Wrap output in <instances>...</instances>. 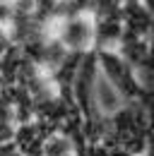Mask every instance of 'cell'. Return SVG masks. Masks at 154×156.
<instances>
[{
  "label": "cell",
  "mask_w": 154,
  "mask_h": 156,
  "mask_svg": "<svg viewBox=\"0 0 154 156\" xmlns=\"http://www.w3.org/2000/svg\"><path fill=\"white\" fill-rule=\"evenodd\" d=\"M77 147H82V144H77L72 135H68L65 130H51L46 139H43V144H41V156H75Z\"/></svg>",
  "instance_id": "cell-3"
},
{
  "label": "cell",
  "mask_w": 154,
  "mask_h": 156,
  "mask_svg": "<svg viewBox=\"0 0 154 156\" xmlns=\"http://www.w3.org/2000/svg\"><path fill=\"white\" fill-rule=\"evenodd\" d=\"M51 34L68 53L84 55L94 51V15L87 10L58 12L51 20Z\"/></svg>",
  "instance_id": "cell-1"
},
{
  "label": "cell",
  "mask_w": 154,
  "mask_h": 156,
  "mask_svg": "<svg viewBox=\"0 0 154 156\" xmlns=\"http://www.w3.org/2000/svg\"><path fill=\"white\" fill-rule=\"evenodd\" d=\"M94 53H96L99 72L116 89L120 101H140L142 84H140V75L133 65L118 51H94Z\"/></svg>",
  "instance_id": "cell-2"
}]
</instances>
